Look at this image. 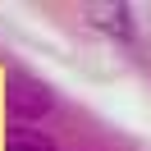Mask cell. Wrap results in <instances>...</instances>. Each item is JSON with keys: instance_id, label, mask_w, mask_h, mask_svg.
<instances>
[{"instance_id": "cell-3", "label": "cell", "mask_w": 151, "mask_h": 151, "mask_svg": "<svg viewBox=\"0 0 151 151\" xmlns=\"http://www.w3.org/2000/svg\"><path fill=\"white\" fill-rule=\"evenodd\" d=\"M5 151H55V142L46 133H37V128H9Z\"/></svg>"}, {"instance_id": "cell-1", "label": "cell", "mask_w": 151, "mask_h": 151, "mask_svg": "<svg viewBox=\"0 0 151 151\" xmlns=\"http://www.w3.org/2000/svg\"><path fill=\"white\" fill-rule=\"evenodd\" d=\"M5 105H9V119H41V114L55 110V96L41 78L32 73H9L5 83Z\"/></svg>"}, {"instance_id": "cell-2", "label": "cell", "mask_w": 151, "mask_h": 151, "mask_svg": "<svg viewBox=\"0 0 151 151\" xmlns=\"http://www.w3.org/2000/svg\"><path fill=\"white\" fill-rule=\"evenodd\" d=\"M92 23L101 32H110V37H119V41H133V9L128 5H92Z\"/></svg>"}]
</instances>
